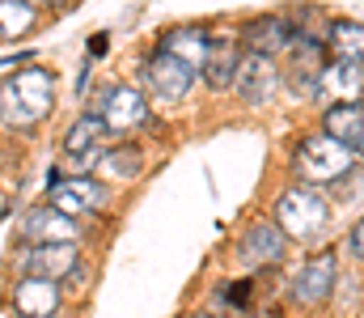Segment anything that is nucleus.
<instances>
[{"label":"nucleus","mask_w":364,"mask_h":318,"mask_svg":"<svg viewBox=\"0 0 364 318\" xmlns=\"http://www.w3.org/2000/svg\"><path fill=\"white\" fill-rule=\"evenodd\" d=\"M352 161H356V153L322 132V136L301 140V149H296V157H292V170H296L305 183H335V179H343V174L352 170Z\"/></svg>","instance_id":"1"},{"label":"nucleus","mask_w":364,"mask_h":318,"mask_svg":"<svg viewBox=\"0 0 364 318\" xmlns=\"http://www.w3.org/2000/svg\"><path fill=\"white\" fill-rule=\"evenodd\" d=\"M275 225L284 229V238L305 242V238L322 233V225H326V200L314 187H288L279 196V204H275Z\"/></svg>","instance_id":"2"},{"label":"nucleus","mask_w":364,"mask_h":318,"mask_svg":"<svg viewBox=\"0 0 364 318\" xmlns=\"http://www.w3.org/2000/svg\"><path fill=\"white\" fill-rule=\"evenodd\" d=\"M140 81H144V90L157 94L161 102H182V98L191 94V85H195V68H186L182 60L166 55V51H157V55L144 60Z\"/></svg>","instance_id":"3"},{"label":"nucleus","mask_w":364,"mask_h":318,"mask_svg":"<svg viewBox=\"0 0 364 318\" xmlns=\"http://www.w3.org/2000/svg\"><path fill=\"white\" fill-rule=\"evenodd\" d=\"M322 68H326V47L318 38L292 34V43H288V90L296 98H314Z\"/></svg>","instance_id":"4"},{"label":"nucleus","mask_w":364,"mask_h":318,"mask_svg":"<svg viewBox=\"0 0 364 318\" xmlns=\"http://www.w3.org/2000/svg\"><path fill=\"white\" fill-rule=\"evenodd\" d=\"M284 250H288V238H284V229L275 225V221H255L246 233H242V246H237V259L246 263V267H272L284 259Z\"/></svg>","instance_id":"5"},{"label":"nucleus","mask_w":364,"mask_h":318,"mask_svg":"<svg viewBox=\"0 0 364 318\" xmlns=\"http://www.w3.org/2000/svg\"><path fill=\"white\" fill-rule=\"evenodd\" d=\"M102 123H106V132H136V127H144L149 123V102H144V94L140 90H132V85H114L106 98H102Z\"/></svg>","instance_id":"6"},{"label":"nucleus","mask_w":364,"mask_h":318,"mask_svg":"<svg viewBox=\"0 0 364 318\" xmlns=\"http://www.w3.org/2000/svg\"><path fill=\"white\" fill-rule=\"evenodd\" d=\"M77 263H81L77 242H43V246H30V250H26V259H21V276L64 280Z\"/></svg>","instance_id":"7"},{"label":"nucleus","mask_w":364,"mask_h":318,"mask_svg":"<svg viewBox=\"0 0 364 318\" xmlns=\"http://www.w3.org/2000/svg\"><path fill=\"white\" fill-rule=\"evenodd\" d=\"M21 238L30 246H43V242H77L81 238V225L73 216H64L60 208L43 204V208H30L21 216Z\"/></svg>","instance_id":"8"},{"label":"nucleus","mask_w":364,"mask_h":318,"mask_svg":"<svg viewBox=\"0 0 364 318\" xmlns=\"http://www.w3.org/2000/svg\"><path fill=\"white\" fill-rule=\"evenodd\" d=\"M331 293H335V255L326 250V255H314V259L296 272L292 297H296L301 306H322Z\"/></svg>","instance_id":"9"},{"label":"nucleus","mask_w":364,"mask_h":318,"mask_svg":"<svg viewBox=\"0 0 364 318\" xmlns=\"http://www.w3.org/2000/svg\"><path fill=\"white\" fill-rule=\"evenodd\" d=\"M360 90H364V64L335 60L331 68H322L314 98H322V102H331V106L335 102H360Z\"/></svg>","instance_id":"10"},{"label":"nucleus","mask_w":364,"mask_h":318,"mask_svg":"<svg viewBox=\"0 0 364 318\" xmlns=\"http://www.w3.org/2000/svg\"><path fill=\"white\" fill-rule=\"evenodd\" d=\"M275 81H279L275 60H267V55H242L237 77H233V90H237V98H242V102L259 106V102H267V98H272Z\"/></svg>","instance_id":"11"},{"label":"nucleus","mask_w":364,"mask_h":318,"mask_svg":"<svg viewBox=\"0 0 364 318\" xmlns=\"http://www.w3.org/2000/svg\"><path fill=\"white\" fill-rule=\"evenodd\" d=\"M13 306L21 310V318H51L60 310V280L21 276V280L13 285Z\"/></svg>","instance_id":"12"},{"label":"nucleus","mask_w":364,"mask_h":318,"mask_svg":"<svg viewBox=\"0 0 364 318\" xmlns=\"http://www.w3.org/2000/svg\"><path fill=\"white\" fill-rule=\"evenodd\" d=\"M9 85H13V94L21 98L30 123H38L43 115H51V106H55V81H51L47 68H26V73L9 77Z\"/></svg>","instance_id":"13"},{"label":"nucleus","mask_w":364,"mask_h":318,"mask_svg":"<svg viewBox=\"0 0 364 318\" xmlns=\"http://www.w3.org/2000/svg\"><path fill=\"white\" fill-rule=\"evenodd\" d=\"M242 38H246V47H250V55H279V51H288V43H292V26H288V17H255V21H246V30H242Z\"/></svg>","instance_id":"14"},{"label":"nucleus","mask_w":364,"mask_h":318,"mask_svg":"<svg viewBox=\"0 0 364 318\" xmlns=\"http://www.w3.org/2000/svg\"><path fill=\"white\" fill-rule=\"evenodd\" d=\"M326 136L364 153V102H335L326 110Z\"/></svg>","instance_id":"15"},{"label":"nucleus","mask_w":364,"mask_h":318,"mask_svg":"<svg viewBox=\"0 0 364 318\" xmlns=\"http://www.w3.org/2000/svg\"><path fill=\"white\" fill-rule=\"evenodd\" d=\"M237 64H242V47H233V43H208V55H203L199 73H203V81L212 90H233Z\"/></svg>","instance_id":"16"},{"label":"nucleus","mask_w":364,"mask_h":318,"mask_svg":"<svg viewBox=\"0 0 364 318\" xmlns=\"http://www.w3.org/2000/svg\"><path fill=\"white\" fill-rule=\"evenodd\" d=\"M208 43H212V38L203 34V26H178V30H170V34L161 38V51L199 73V64H203V55H208Z\"/></svg>","instance_id":"17"},{"label":"nucleus","mask_w":364,"mask_h":318,"mask_svg":"<svg viewBox=\"0 0 364 318\" xmlns=\"http://www.w3.org/2000/svg\"><path fill=\"white\" fill-rule=\"evenodd\" d=\"M140 170H144L140 149H106L97 157V174L106 183H132V179H140Z\"/></svg>","instance_id":"18"},{"label":"nucleus","mask_w":364,"mask_h":318,"mask_svg":"<svg viewBox=\"0 0 364 318\" xmlns=\"http://www.w3.org/2000/svg\"><path fill=\"white\" fill-rule=\"evenodd\" d=\"M331 51L335 60H352V64H364V26L360 21H331Z\"/></svg>","instance_id":"19"},{"label":"nucleus","mask_w":364,"mask_h":318,"mask_svg":"<svg viewBox=\"0 0 364 318\" xmlns=\"http://www.w3.org/2000/svg\"><path fill=\"white\" fill-rule=\"evenodd\" d=\"M102 136H106L102 115H81V119L68 127V136H64V153H68V157H81V153L97 149V140H102Z\"/></svg>","instance_id":"20"},{"label":"nucleus","mask_w":364,"mask_h":318,"mask_svg":"<svg viewBox=\"0 0 364 318\" xmlns=\"http://www.w3.org/2000/svg\"><path fill=\"white\" fill-rule=\"evenodd\" d=\"M26 30H34V4L0 0V38H21Z\"/></svg>","instance_id":"21"},{"label":"nucleus","mask_w":364,"mask_h":318,"mask_svg":"<svg viewBox=\"0 0 364 318\" xmlns=\"http://www.w3.org/2000/svg\"><path fill=\"white\" fill-rule=\"evenodd\" d=\"M64 187H68V191H73V196H77L90 212H102V208H106V200H110V196H106V183H97V179H90V174L64 179Z\"/></svg>","instance_id":"22"},{"label":"nucleus","mask_w":364,"mask_h":318,"mask_svg":"<svg viewBox=\"0 0 364 318\" xmlns=\"http://www.w3.org/2000/svg\"><path fill=\"white\" fill-rule=\"evenodd\" d=\"M0 119H4L9 127H34V123H30V115H26V106H21V98L13 94V85H9V81L0 85Z\"/></svg>","instance_id":"23"},{"label":"nucleus","mask_w":364,"mask_h":318,"mask_svg":"<svg viewBox=\"0 0 364 318\" xmlns=\"http://www.w3.org/2000/svg\"><path fill=\"white\" fill-rule=\"evenodd\" d=\"M352 250H356V255L364 259V216H360V225L352 229Z\"/></svg>","instance_id":"24"},{"label":"nucleus","mask_w":364,"mask_h":318,"mask_svg":"<svg viewBox=\"0 0 364 318\" xmlns=\"http://www.w3.org/2000/svg\"><path fill=\"white\" fill-rule=\"evenodd\" d=\"M106 51V34H93V43H90V60H97Z\"/></svg>","instance_id":"25"},{"label":"nucleus","mask_w":364,"mask_h":318,"mask_svg":"<svg viewBox=\"0 0 364 318\" xmlns=\"http://www.w3.org/2000/svg\"><path fill=\"white\" fill-rule=\"evenodd\" d=\"M26 4H34V9H38V4H55V0H26Z\"/></svg>","instance_id":"26"},{"label":"nucleus","mask_w":364,"mask_h":318,"mask_svg":"<svg viewBox=\"0 0 364 318\" xmlns=\"http://www.w3.org/2000/svg\"><path fill=\"white\" fill-rule=\"evenodd\" d=\"M4 212H9V200H4V196H0V216H4Z\"/></svg>","instance_id":"27"},{"label":"nucleus","mask_w":364,"mask_h":318,"mask_svg":"<svg viewBox=\"0 0 364 318\" xmlns=\"http://www.w3.org/2000/svg\"><path fill=\"white\" fill-rule=\"evenodd\" d=\"M191 318H216V314H191Z\"/></svg>","instance_id":"28"},{"label":"nucleus","mask_w":364,"mask_h":318,"mask_svg":"<svg viewBox=\"0 0 364 318\" xmlns=\"http://www.w3.org/2000/svg\"><path fill=\"white\" fill-rule=\"evenodd\" d=\"M51 318H68V314H60V310H55V314H51Z\"/></svg>","instance_id":"29"}]
</instances>
